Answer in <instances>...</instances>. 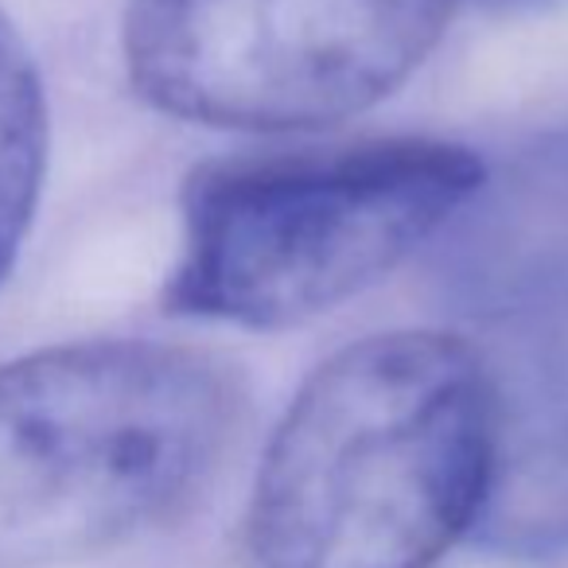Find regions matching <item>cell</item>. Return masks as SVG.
<instances>
[{"label": "cell", "mask_w": 568, "mask_h": 568, "mask_svg": "<svg viewBox=\"0 0 568 568\" xmlns=\"http://www.w3.org/2000/svg\"><path fill=\"white\" fill-rule=\"evenodd\" d=\"M490 452L471 534L498 557L568 552V343L490 363Z\"/></svg>", "instance_id": "5b68a950"}, {"label": "cell", "mask_w": 568, "mask_h": 568, "mask_svg": "<svg viewBox=\"0 0 568 568\" xmlns=\"http://www.w3.org/2000/svg\"><path fill=\"white\" fill-rule=\"evenodd\" d=\"M471 4H483V9L495 12H537L549 9V4H560V0H471Z\"/></svg>", "instance_id": "52a82bcc"}, {"label": "cell", "mask_w": 568, "mask_h": 568, "mask_svg": "<svg viewBox=\"0 0 568 568\" xmlns=\"http://www.w3.org/2000/svg\"><path fill=\"white\" fill-rule=\"evenodd\" d=\"M234 413L230 374L172 343L90 339L0 363V568L87 560L172 518Z\"/></svg>", "instance_id": "7a4b0ae2"}, {"label": "cell", "mask_w": 568, "mask_h": 568, "mask_svg": "<svg viewBox=\"0 0 568 568\" xmlns=\"http://www.w3.org/2000/svg\"><path fill=\"white\" fill-rule=\"evenodd\" d=\"M48 90L17 20L0 9V284L9 281L48 175Z\"/></svg>", "instance_id": "8992f818"}, {"label": "cell", "mask_w": 568, "mask_h": 568, "mask_svg": "<svg viewBox=\"0 0 568 568\" xmlns=\"http://www.w3.org/2000/svg\"><path fill=\"white\" fill-rule=\"evenodd\" d=\"M487 355L444 332L371 335L296 394L250 503L253 568H433L483 503Z\"/></svg>", "instance_id": "6da1fadb"}, {"label": "cell", "mask_w": 568, "mask_h": 568, "mask_svg": "<svg viewBox=\"0 0 568 568\" xmlns=\"http://www.w3.org/2000/svg\"><path fill=\"white\" fill-rule=\"evenodd\" d=\"M456 0H129L133 90L168 118L296 133L389 98L440 43Z\"/></svg>", "instance_id": "277c9868"}, {"label": "cell", "mask_w": 568, "mask_h": 568, "mask_svg": "<svg viewBox=\"0 0 568 568\" xmlns=\"http://www.w3.org/2000/svg\"><path fill=\"white\" fill-rule=\"evenodd\" d=\"M483 175L471 149L428 136L199 164L164 304L250 332L316 320L394 273Z\"/></svg>", "instance_id": "3957f363"}]
</instances>
